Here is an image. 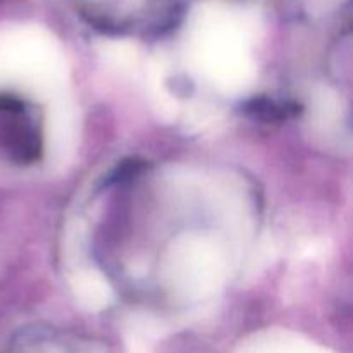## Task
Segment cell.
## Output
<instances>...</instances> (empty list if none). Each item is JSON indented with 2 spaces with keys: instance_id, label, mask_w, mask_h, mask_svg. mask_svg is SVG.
Returning a JSON list of instances; mask_svg holds the SVG:
<instances>
[{
  "instance_id": "6da1fadb",
  "label": "cell",
  "mask_w": 353,
  "mask_h": 353,
  "mask_svg": "<svg viewBox=\"0 0 353 353\" xmlns=\"http://www.w3.org/2000/svg\"><path fill=\"white\" fill-rule=\"evenodd\" d=\"M43 119L34 103L17 95H0V161L31 168L43 157Z\"/></svg>"
},
{
  "instance_id": "7a4b0ae2",
  "label": "cell",
  "mask_w": 353,
  "mask_h": 353,
  "mask_svg": "<svg viewBox=\"0 0 353 353\" xmlns=\"http://www.w3.org/2000/svg\"><path fill=\"white\" fill-rule=\"evenodd\" d=\"M9 353H92L76 338L50 330H37L24 334Z\"/></svg>"
}]
</instances>
